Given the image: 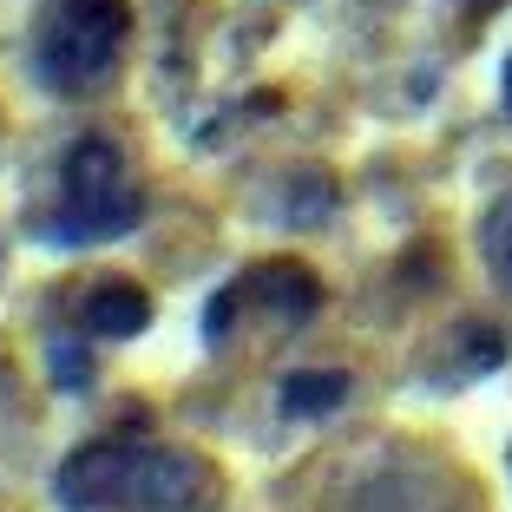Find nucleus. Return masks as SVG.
<instances>
[{
    "label": "nucleus",
    "instance_id": "obj_1",
    "mask_svg": "<svg viewBox=\"0 0 512 512\" xmlns=\"http://www.w3.org/2000/svg\"><path fill=\"white\" fill-rule=\"evenodd\" d=\"M125 33H132L125 0H53L33 40L40 79L53 92H99L125 53Z\"/></svg>",
    "mask_w": 512,
    "mask_h": 512
},
{
    "label": "nucleus",
    "instance_id": "obj_2",
    "mask_svg": "<svg viewBox=\"0 0 512 512\" xmlns=\"http://www.w3.org/2000/svg\"><path fill=\"white\" fill-rule=\"evenodd\" d=\"M60 178H66V204H60V217H53V237L60 243H112L138 224V184H132V171H125L119 145L79 138V145L66 151Z\"/></svg>",
    "mask_w": 512,
    "mask_h": 512
},
{
    "label": "nucleus",
    "instance_id": "obj_3",
    "mask_svg": "<svg viewBox=\"0 0 512 512\" xmlns=\"http://www.w3.org/2000/svg\"><path fill=\"white\" fill-rule=\"evenodd\" d=\"M224 480L204 453H165V447H132L125 473V506L132 512H211Z\"/></svg>",
    "mask_w": 512,
    "mask_h": 512
},
{
    "label": "nucleus",
    "instance_id": "obj_4",
    "mask_svg": "<svg viewBox=\"0 0 512 512\" xmlns=\"http://www.w3.org/2000/svg\"><path fill=\"white\" fill-rule=\"evenodd\" d=\"M125 473H132V447L125 440H92L60 467V499L79 512L92 506H125Z\"/></svg>",
    "mask_w": 512,
    "mask_h": 512
},
{
    "label": "nucleus",
    "instance_id": "obj_5",
    "mask_svg": "<svg viewBox=\"0 0 512 512\" xmlns=\"http://www.w3.org/2000/svg\"><path fill=\"white\" fill-rule=\"evenodd\" d=\"M86 329L99 335V342H132V335H145V322H151V296L132 283V276H106V283L86 296Z\"/></svg>",
    "mask_w": 512,
    "mask_h": 512
},
{
    "label": "nucleus",
    "instance_id": "obj_6",
    "mask_svg": "<svg viewBox=\"0 0 512 512\" xmlns=\"http://www.w3.org/2000/svg\"><path fill=\"white\" fill-rule=\"evenodd\" d=\"M250 289L270 302L276 316H289V322H309L322 309V283H316L309 263H263V270L250 276Z\"/></svg>",
    "mask_w": 512,
    "mask_h": 512
},
{
    "label": "nucleus",
    "instance_id": "obj_7",
    "mask_svg": "<svg viewBox=\"0 0 512 512\" xmlns=\"http://www.w3.org/2000/svg\"><path fill=\"white\" fill-rule=\"evenodd\" d=\"M342 401H348V375L342 368H302V375L283 381V414H296V421L335 414Z\"/></svg>",
    "mask_w": 512,
    "mask_h": 512
},
{
    "label": "nucleus",
    "instance_id": "obj_8",
    "mask_svg": "<svg viewBox=\"0 0 512 512\" xmlns=\"http://www.w3.org/2000/svg\"><path fill=\"white\" fill-rule=\"evenodd\" d=\"M486 263H493V276L512 289V191L493 204V217H486Z\"/></svg>",
    "mask_w": 512,
    "mask_h": 512
},
{
    "label": "nucleus",
    "instance_id": "obj_9",
    "mask_svg": "<svg viewBox=\"0 0 512 512\" xmlns=\"http://www.w3.org/2000/svg\"><path fill=\"white\" fill-rule=\"evenodd\" d=\"M499 92H506V106H512V60H506V73H499Z\"/></svg>",
    "mask_w": 512,
    "mask_h": 512
}]
</instances>
